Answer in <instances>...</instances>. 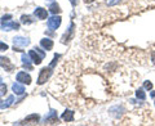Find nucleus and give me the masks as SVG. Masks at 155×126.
Returning <instances> with one entry per match:
<instances>
[{"mask_svg": "<svg viewBox=\"0 0 155 126\" xmlns=\"http://www.w3.org/2000/svg\"><path fill=\"white\" fill-rule=\"evenodd\" d=\"M13 44H14V48L13 49L16 52H21L22 48H26L28 44H30V40L27 37H22V36H17L13 39Z\"/></svg>", "mask_w": 155, "mask_h": 126, "instance_id": "1", "label": "nucleus"}, {"mask_svg": "<svg viewBox=\"0 0 155 126\" xmlns=\"http://www.w3.org/2000/svg\"><path fill=\"white\" fill-rule=\"evenodd\" d=\"M51 75H52V67H44V68H41L40 75H39V79H38V84L43 85L51 77Z\"/></svg>", "mask_w": 155, "mask_h": 126, "instance_id": "2", "label": "nucleus"}, {"mask_svg": "<svg viewBox=\"0 0 155 126\" xmlns=\"http://www.w3.org/2000/svg\"><path fill=\"white\" fill-rule=\"evenodd\" d=\"M61 25V17L60 16H53L48 19V27L51 30H57L58 27Z\"/></svg>", "mask_w": 155, "mask_h": 126, "instance_id": "3", "label": "nucleus"}, {"mask_svg": "<svg viewBox=\"0 0 155 126\" xmlns=\"http://www.w3.org/2000/svg\"><path fill=\"white\" fill-rule=\"evenodd\" d=\"M0 66L8 72H12L14 70V65L8 59L7 57H0Z\"/></svg>", "mask_w": 155, "mask_h": 126, "instance_id": "4", "label": "nucleus"}, {"mask_svg": "<svg viewBox=\"0 0 155 126\" xmlns=\"http://www.w3.org/2000/svg\"><path fill=\"white\" fill-rule=\"evenodd\" d=\"M17 81L22 82V84H26V85H30L31 84V76L27 75L26 72H18L17 74Z\"/></svg>", "mask_w": 155, "mask_h": 126, "instance_id": "5", "label": "nucleus"}, {"mask_svg": "<svg viewBox=\"0 0 155 126\" xmlns=\"http://www.w3.org/2000/svg\"><path fill=\"white\" fill-rule=\"evenodd\" d=\"M18 28H19V23H16V22L7 21V22H3V23H2V30H4V31L18 30Z\"/></svg>", "mask_w": 155, "mask_h": 126, "instance_id": "6", "label": "nucleus"}, {"mask_svg": "<svg viewBox=\"0 0 155 126\" xmlns=\"http://www.w3.org/2000/svg\"><path fill=\"white\" fill-rule=\"evenodd\" d=\"M28 54H30V57H31V59H32V62L35 63V65H40L41 63V61H43V57L40 53H39L36 49H32V50H30V53H28Z\"/></svg>", "mask_w": 155, "mask_h": 126, "instance_id": "7", "label": "nucleus"}, {"mask_svg": "<svg viewBox=\"0 0 155 126\" xmlns=\"http://www.w3.org/2000/svg\"><path fill=\"white\" fill-rule=\"evenodd\" d=\"M21 59H22L23 66H25L28 71H31L32 66H31V57H30V54H25V53H23L22 57H21Z\"/></svg>", "mask_w": 155, "mask_h": 126, "instance_id": "8", "label": "nucleus"}, {"mask_svg": "<svg viewBox=\"0 0 155 126\" xmlns=\"http://www.w3.org/2000/svg\"><path fill=\"white\" fill-rule=\"evenodd\" d=\"M34 14H35V17L38 19H45L47 16H48V12H47V9H43L40 7H38L35 9V12H34Z\"/></svg>", "mask_w": 155, "mask_h": 126, "instance_id": "9", "label": "nucleus"}, {"mask_svg": "<svg viewBox=\"0 0 155 126\" xmlns=\"http://www.w3.org/2000/svg\"><path fill=\"white\" fill-rule=\"evenodd\" d=\"M45 124H58V117L54 111H51V113L45 117Z\"/></svg>", "mask_w": 155, "mask_h": 126, "instance_id": "10", "label": "nucleus"}, {"mask_svg": "<svg viewBox=\"0 0 155 126\" xmlns=\"http://www.w3.org/2000/svg\"><path fill=\"white\" fill-rule=\"evenodd\" d=\"M38 122H39V116L38 115L27 116V117L25 118V121H23V124L25 125H34V124H38Z\"/></svg>", "mask_w": 155, "mask_h": 126, "instance_id": "11", "label": "nucleus"}, {"mask_svg": "<svg viewBox=\"0 0 155 126\" xmlns=\"http://www.w3.org/2000/svg\"><path fill=\"white\" fill-rule=\"evenodd\" d=\"M74 28H75V26H74V23H71L70 25V28H69V31H66V33L64 36H62V43H67L71 39V36H72V33H74Z\"/></svg>", "mask_w": 155, "mask_h": 126, "instance_id": "12", "label": "nucleus"}, {"mask_svg": "<svg viewBox=\"0 0 155 126\" xmlns=\"http://www.w3.org/2000/svg\"><path fill=\"white\" fill-rule=\"evenodd\" d=\"M14 102V96L13 95H9L7 100H0V108H8L11 107Z\"/></svg>", "mask_w": 155, "mask_h": 126, "instance_id": "13", "label": "nucleus"}, {"mask_svg": "<svg viewBox=\"0 0 155 126\" xmlns=\"http://www.w3.org/2000/svg\"><path fill=\"white\" fill-rule=\"evenodd\" d=\"M62 120L64 121H66V122H71V121H74V112H72V111H65L64 113H62Z\"/></svg>", "mask_w": 155, "mask_h": 126, "instance_id": "14", "label": "nucleus"}, {"mask_svg": "<svg viewBox=\"0 0 155 126\" xmlns=\"http://www.w3.org/2000/svg\"><path fill=\"white\" fill-rule=\"evenodd\" d=\"M12 90L14 91V94H17V95H22L23 93H25V88H23L21 84H18V82L12 85Z\"/></svg>", "mask_w": 155, "mask_h": 126, "instance_id": "15", "label": "nucleus"}, {"mask_svg": "<svg viewBox=\"0 0 155 126\" xmlns=\"http://www.w3.org/2000/svg\"><path fill=\"white\" fill-rule=\"evenodd\" d=\"M40 45L44 48L45 50H51L53 48V41L51 40V39H41V40H40Z\"/></svg>", "mask_w": 155, "mask_h": 126, "instance_id": "16", "label": "nucleus"}, {"mask_svg": "<svg viewBox=\"0 0 155 126\" xmlns=\"http://www.w3.org/2000/svg\"><path fill=\"white\" fill-rule=\"evenodd\" d=\"M34 22V19L31 18V16H23L21 17V23H23V25H30V23H32Z\"/></svg>", "mask_w": 155, "mask_h": 126, "instance_id": "17", "label": "nucleus"}, {"mask_svg": "<svg viewBox=\"0 0 155 126\" xmlns=\"http://www.w3.org/2000/svg\"><path fill=\"white\" fill-rule=\"evenodd\" d=\"M49 11H51L53 14H57V13L61 12V9H60V5H58L57 3H52L51 7H49Z\"/></svg>", "mask_w": 155, "mask_h": 126, "instance_id": "18", "label": "nucleus"}, {"mask_svg": "<svg viewBox=\"0 0 155 126\" xmlns=\"http://www.w3.org/2000/svg\"><path fill=\"white\" fill-rule=\"evenodd\" d=\"M136 96H137L138 99H141V100H145V99H146V94H145L143 89H138L137 91H136Z\"/></svg>", "mask_w": 155, "mask_h": 126, "instance_id": "19", "label": "nucleus"}, {"mask_svg": "<svg viewBox=\"0 0 155 126\" xmlns=\"http://www.w3.org/2000/svg\"><path fill=\"white\" fill-rule=\"evenodd\" d=\"M122 0H106V4L110 7H113V5H116V4H119Z\"/></svg>", "mask_w": 155, "mask_h": 126, "instance_id": "20", "label": "nucleus"}, {"mask_svg": "<svg viewBox=\"0 0 155 126\" xmlns=\"http://www.w3.org/2000/svg\"><path fill=\"white\" fill-rule=\"evenodd\" d=\"M60 57H61L60 54H56V55H54V58H53V61H52V63H51V65H49V67H52V68H53V67H54V66H56V63H57V61H58V59H60Z\"/></svg>", "mask_w": 155, "mask_h": 126, "instance_id": "21", "label": "nucleus"}, {"mask_svg": "<svg viewBox=\"0 0 155 126\" xmlns=\"http://www.w3.org/2000/svg\"><path fill=\"white\" fill-rule=\"evenodd\" d=\"M143 88L147 89V90H151V89H153V84H151L150 81H145V82H143Z\"/></svg>", "mask_w": 155, "mask_h": 126, "instance_id": "22", "label": "nucleus"}, {"mask_svg": "<svg viewBox=\"0 0 155 126\" xmlns=\"http://www.w3.org/2000/svg\"><path fill=\"white\" fill-rule=\"evenodd\" d=\"M7 93V86L4 84H0V95H4Z\"/></svg>", "mask_w": 155, "mask_h": 126, "instance_id": "23", "label": "nucleus"}, {"mask_svg": "<svg viewBox=\"0 0 155 126\" xmlns=\"http://www.w3.org/2000/svg\"><path fill=\"white\" fill-rule=\"evenodd\" d=\"M11 18H12V16L11 14H7V16H3L2 17V19H0V22H7V21H11Z\"/></svg>", "mask_w": 155, "mask_h": 126, "instance_id": "24", "label": "nucleus"}, {"mask_svg": "<svg viewBox=\"0 0 155 126\" xmlns=\"http://www.w3.org/2000/svg\"><path fill=\"white\" fill-rule=\"evenodd\" d=\"M4 50H8V45L5 43H0V52H4Z\"/></svg>", "mask_w": 155, "mask_h": 126, "instance_id": "25", "label": "nucleus"}, {"mask_svg": "<svg viewBox=\"0 0 155 126\" xmlns=\"http://www.w3.org/2000/svg\"><path fill=\"white\" fill-rule=\"evenodd\" d=\"M151 61H153V62L155 63V50H154V52L151 53Z\"/></svg>", "mask_w": 155, "mask_h": 126, "instance_id": "26", "label": "nucleus"}, {"mask_svg": "<svg viewBox=\"0 0 155 126\" xmlns=\"http://www.w3.org/2000/svg\"><path fill=\"white\" fill-rule=\"evenodd\" d=\"M70 3H71V5H72V7H75L78 2H76V0H70Z\"/></svg>", "mask_w": 155, "mask_h": 126, "instance_id": "27", "label": "nucleus"}, {"mask_svg": "<svg viewBox=\"0 0 155 126\" xmlns=\"http://www.w3.org/2000/svg\"><path fill=\"white\" fill-rule=\"evenodd\" d=\"M94 0H84V3H87V4H89V3H93Z\"/></svg>", "mask_w": 155, "mask_h": 126, "instance_id": "28", "label": "nucleus"}]
</instances>
